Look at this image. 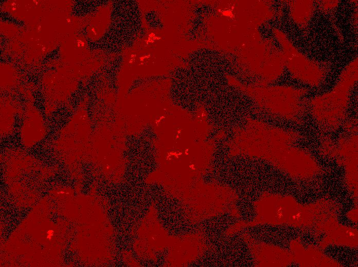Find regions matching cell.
<instances>
[{"mask_svg":"<svg viewBox=\"0 0 358 267\" xmlns=\"http://www.w3.org/2000/svg\"><path fill=\"white\" fill-rule=\"evenodd\" d=\"M353 83L352 78L343 79L331 93L312 102L313 118L323 134L334 131L344 124Z\"/></svg>","mask_w":358,"mask_h":267,"instance_id":"obj_2","label":"cell"},{"mask_svg":"<svg viewBox=\"0 0 358 267\" xmlns=\"http://www.w3.org/2000/svg\"><path fill=\"white\" fill-rule=\"evenodd\" d=\"M301 138L299 133L293 130L252 120L239 129L235 142L250 152L282 155Z\"/></svg>","mask_w":358,"mask_h":267,"instance_id":"obj_1","label":"cell"}]
</instances>
